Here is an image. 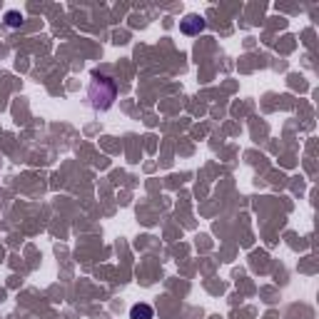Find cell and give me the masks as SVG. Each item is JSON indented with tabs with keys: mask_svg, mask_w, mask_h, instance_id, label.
I'll use <instances>...</instances> for the list:
<instances>
[{
	"mask_svg": "<svg viewBox=\"0 0 319 319\" xmlns=\"http://www.w3.org/2000/svg\"><path fill=\"white\" fill-rule=\"evenodd\" d=\"M115 97H117V82L110 75L95 73L90 80V88H88V100L93 105V110H97V113L110 110L115 105Z\"/></svg>",
	"mask_w": 319,
	"mask_h": 319,
	"instance_id": "6da1fadb",
	"label": "cell"
},
{
	"mask_svg": "<svg viewBox=\"0 0 319 319\" xmlns=\"http://www.w3.org/2000/svg\"><path fill=\"white\" fill-rule=\"evenodd\" d=\"M205 18L202 15H185V20H180V30L185 33V35H200L202 30H205Z\"/></svg>",
	"mask_w": 319,
	"mask_h": 319,
	"instance_id": "7a4b0ae2",
	"label": "cell"
},
{
	"mask_svg": "<svg viewBox=\"0 0 319 319\" xmlns=\"http://www.w3.org/2000/svg\"><path fill=\"white\" fill-rule=\"evenodd\" d=\"M130 319H155V309H152L150 304L140 302V304H135V307L130 309Z\"/></svg>",
	"mask_w": 319,
	"mask_h": 319,
	"instance_id": "3957f363",
	"label": "cell"
},
{
	"mask_svg": "<svg viewBox=\"0 0 319 319\" xmlns=\"http://www.w3.org/2000/svg\"><path fill=\"white\" fill-rule=\"evenodd\" d=\"M5 23H8L10 28H20V25H23V15H20L18 10H8V13H5Z\"/></svg>",
	"mask_w": 319,
	"mask_h": 319,
	"instance_id": "277c9868",
	"label": "cell"
}]
</instances>
